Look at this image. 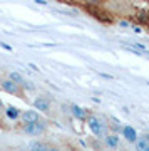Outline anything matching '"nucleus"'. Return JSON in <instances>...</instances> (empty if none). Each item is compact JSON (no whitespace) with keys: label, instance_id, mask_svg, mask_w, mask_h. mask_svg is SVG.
<instances>
[{"label":"nucleus","instance_id":"f257e3e1","mask_svg":"<svg viewBox=\"0 0 149 151\" xmlns=\"http://www.w3.org/2000/svg\"><path fill=\"white\" fill-rule=\"evenodd\" d=\"M87 126H89V129H91V133L94 136H97V138H106L109 133H107V124L102 121L101 118H97V116H91L89 114V118H87Z\"/></svg>","mask_w":149,"mask_h":151},{"label":"nucleus","instance_id":"f03ea898","mask_svg":"<svg viewBox=\"0 0 149 151\" xmlns=\"http://www.w3.org/2000/svg\"><path fill=\"white\" fill-rule=\"evenodd\" d=\"M0 86H2V89L5 92H9V94H12V96H17V97H24L22 94H24V91H22L20 84H17V82H14L12 79H4V81L0 82Z\"/></svg>","mask_w":149,"mask_h":151},{"label":"nucleus","instance_id":"7ed1b4c3","mask_svg":"<svg viewBox=\"0 0 149 151\" xmlns=\"http://www.w3.org/2000/svg\"><path fill=\"white\" fill-rule=\"evenodd\" d=\"M22 131L29 136H40L45 133V123L44 121H39V123H34V124H24L22 126Z\"/></svg>","mask_w":149,"mask_h":151},{"label":"nucleus","instance_id":"20e7f679","mask_svg":"<svg viewBox=\"0 0 149 151\" xmlns=\"http://www.w3.org/2000/svg\"><path fill=\"white\" fill-rule=\"evenodd\" d=\"M20 119L24 124H34V123H39L40 121V114L37 111H34V109H27V111L22 113Z\"/></svg>","mask_w":149,"mask_h":151},{"label":"nucleus","instance_id":"39448f33","mask_svg":"<svg viewBox=\"0 0 149 151\" xmlns=\"http://www.w3.org/2000/svg\"><path fill=\"white\" fill-rule=\"evenodd\" d=\"M104 145H106L107 150H117L119 148V136L117 134H107L104 138Z\"/></svg>","mask_w":149,"mask_h":151},{"label":"nucleus","instance_id":"423d86ee","mask_svg":"<svg viewBox=\"0 0 149 151\" xmlns=\"http://www.w3.org/2000/svg\"><path fill=\"white\" fill-rule=\"evenodd\" d=\"M34 106H35V109L42 111V113H49L50 111V101L45 99V97H37L34 101Z\"/></svg>","mask_w":149,"mask_h":151},{"label":"nucleus","instance_id":"0eeeda50","mask_svg":"<svg viewBox=\"0 0 149 151\" xmlns=\"http://www.w3.org/2000/svg\"><path fill=\"white\" fill-rule=\"evenodd\" d=\"M122 136L129 141V143H136V141H138V133H136V129H134L133 126H124Z\"/></svg>","mask_w":149,"mask_h":151},{"label":"nucleus","instance_id":"6e6552de","mask_svg":"<svg viewBox=\"0 0 149 151\" xmlns=\"http://www.w3.org/2000/svg\"><path fill=\"white\" fill-rule=\"evenodd\" d=\"M136 151H149V136H141L136 141Z\"/></svg>","mask_w":149,"mask_h":151},{"label":"nucleus","instance_id":"1a4fd4ad","mask_svg":"<svg viewBox=\"0 0 149 151\" xmlns=\"http://www.w3.org/2000/svg\"><path fill=\"white\" fill-rule=\"evenodd\" d=\"M72 114L77 119H80V121H87V118H89V114L85 113L82 108H79V106H72Z\"/></svg>","mask_w":149,"mask_h":151},{"label":"nucleus","instance_id":"9d476101","mask_svg":"<svg viewBox=\"0 0 149 151\" xmlns=\"http://www.w3.org/2000/svg\"><path fill=\"white\" fill-rule=\"evenodd\" d=\"M5 113H7V116H9L10 119H19L22 116V113H19V109L14 108V106H9V108L5 109Z\"/></svg>","mask_w":149,"mask_h":151},{"label":"nucleus","instance_id":"9b49d317","mask_svg":"<svg viewBox=\"0 0 149 151\" xmlns=\"http://www.w3.org/2000/svg\"><path fill=\"white\" fill-rule=\"evenodd\" d=\"M49 150H50V146L45 145V143H35V145H32L30 151H49Z\"/></svg>","mask_w":149,"mask_h":151},{"label":"nucleus","instance_id":"f8f14e48","mask_svg":"<svg viewBox=\"0 0 149 151\" xmlns=\"http://www.w3.org/2000/svg\"><path fill=\"white\" fill-rule=\"evenodd\" d=\"M9 79H12V81L17 82V84H22V82H24V77H22V76L19 74V72H10Z\"/></svg>","mask_w":149,"mask_h":151},{"label":"nucleus","instance_id":"ddd939ff","mask_svg":"<svg viewBox=\"0 0 149 151\" xmlns=\"http://www.w3.org/2000/svg\"><path fill=\"white\" fill-rule=\"evenodd\" d=\"M49 151H60V150H59V148H55V146H50V150H49Z\"/></svg>","mask_w":149,"mask_h":151},{"label":"nucleus","instance_id":"4468645a","mask_svg":"<svg viewBox=\"0 0 149 151\" xmlns=\"http://www.w3.org/2000/svg\"><path fill=\"white\" fill-rule=\"evenodd\" d=\"M2 106H4V103H2V99H0V108H2Z\"/></svg>","mask_w":149,"mask_h":151}]
</instances>
